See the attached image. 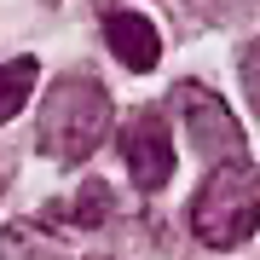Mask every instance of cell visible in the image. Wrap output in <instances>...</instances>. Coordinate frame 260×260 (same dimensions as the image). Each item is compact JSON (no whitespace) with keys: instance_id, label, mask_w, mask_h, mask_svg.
<instances>
[{"instance_id":"obj_3","label":"cell","mask_w":260,"mask_h":260,"mask_svg":"<svg viewBox=\"0 0 260 260\" xmlns=\"http://www.w3.org/2000/svg\"><path fill=\"white\" fill-rule=\"evenodd\" d=\"M174 110L185 116L191 150H197L208 168L243 162V133H237V116L225 110V99L214 93V87H203V81H179V87H174Z\"/></svg>"},{"instance_id":"obj_6","label":"cell","mask_w":260,"mask_h":260,"mask_svg":"<svg viewBox=\"0 0 260 260\" xmlns=\"http://www.w3.org/2000/svg\"><path fill=\"white\" fill-rule=\"evenodd\" d=\"M35 58H12V64H0V121H12L29 104V87H35Z\"/></svg>"},{"instance_id":"obj_10","label":"cell","mask_w":260,"mask_h":260,"mask_svg":"<svg viewBox=\"0 0 260 260\" xmlns=\"http://www.w3.org/2000/svg\"><path fill=\"white\" fill-rule=\"evenodd\" d=\"M174 6H185V12H191V6H197V0H174Z\"/></svg>"},{"instance_id":"obj_1","label":"cell","mask_w":260,"mask_h":260,"mask_svg":"<svg viewBox=\"0 0 260 260\" xmlns=\"http://www.w3.org/2000/svg\"><path fill=\"white\" fill-rule=\"evenodd\" d=\"M191 232L208 243V249H237L249 243V232L260 225V174L249 162H225L203 179V191L191 197L185 208Z\"/></svg>"},{"instance_id":"obj_7","label":"cell","mask_w":260,"mask_h":260,"mask_svg":"<svg viewBox=\"0 0 260 260\" xmlns=\"http://www.w3.org/2000/svg\"><path fill=\"white\" fill-rule=\"evenodd\" d=\"M110 208V197H104L99 179H87V191H81V203H75V225H99V214Z\"/></svg>"},{"instance_id":"obj_9","label":"cell","mask_w":260,"mask_h":260,"mask_svg":"<svg viewBox=\"0 0 260 260\" xmlns=\"http://www.w3.org/2000/svg\"><path fill=\"white\" fill-rule=\"evenodd\" d=\"M0 191H6V162H0Z\"/></svg>"},{"instance_id":"obj_4","label":"cell","mask_w":260,"mask_h":260,"mask_svg":"<svg viewBox=\"0 0 260 260\" xmlns=\"http://www.w3.org/2000/svg\"><path fill=\"white\" fill-rule=\"evenodd\" d=\"M121 156H127L139 191H162L168 179H174V139H168L156 110H133L121 121Z\"/></svg>"},{"instance_id":"obj_8","label":"cell","mask_w":260,"mask_h":260,"mask_svg":"<svg viewBox=\"0 0 260 260\" xmlns=\"http://www.w3.org/2000/svg\"><path fill=\"white\" fill-rule=\"evenodd\" d=\"M237 70H243V87H249V104L260 110V41H249V47H243Z\"/></svg>"},{"instance_id":"obj_2","label":"cell","mask_w":260,"mask_h":260,"mask_svg":"<svg viewBox=\"0 0 260 260\" xmlns=\"http://www.w3.org/2000/svg\"><path fill=\"white\" fill-rule=\"evenodd\" d=\"M104 121H110V93L93 75H64L47 93V110H41V150L52 162H81L99 150Z\"/></svg>"},{"instance_id":"obj_5","label":"cell","mask_w":260,"mask_h":260,"mask_svg":"<svg viewBox=\"0 0 260 260\" xmlns=\"http://www.w3.org/2000/svg\"><path fill=\"white\" fill-rule=\"evenodd\" d=\"M104 41H110V52L121 58L127 70H156L162 58V41H156V23L145 18V12H110L104 18Z\"/></svg>"}]
</instances>
